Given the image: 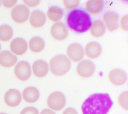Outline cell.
I'll list each match as a JSON object with an SVG mask.
<instances>
[{
	"label": "cell",
	"mask_w": 128,
	"mask_h": 114,
	"mask_svg": "<svg viewBox=\"0 0 128 114\" xmlns=\"http://www.w3.org/2000/svg\"><path fill=\"white\" fill-rule=\"evenodd\" d=\"M113 104L108 94H95L84 102L82 107V114H107Z\"/></svg>",
	"instance_id": "6da1fadb"
},
{
	"label": "cell",
	"mask_w": 128,
	"mask_h": 114,
	"mask_svg": "<svg viewBox=\"0 0 128 114\" xmlns=\"http://www.w3.org/2000/svg\"><path fill=\"white\" fill-rule=\"evenodd\" d=\"M66 22L70 30L78 34L86 32L92 25L90 16L82 9H76L69 12Z\"/></svg>",
	"instance_id": "7a4b0ae2"
},
{
	"label": "cell",
	"mask_w": 128,
	"mask_h": 114,
	"mask_svg": "<svg viewBox=\"0 0 128 114\" xmlns=\"http://www.w3.org/2000/svg\"><path fill=\"white\" fill-rule=\"evenodd\" d=\"M50 66L52 74L58 76L66 74L71 68L70 60L63 55H58L52 58L50 62Z\"/></svg>",
	"instance_id": "3957f363"
},
{
	"label": "cell",
	"mask_w": 128,
	"mask_h": 114,
	"mask_svg": "<svg viewBox=\"0 0 128 114\" xmlns=\"http://www.w3.org/2000/svg\"><path fill=\"white\" fill-rule=\"evenodd\" d=\"M47 102L50 109L55 111H60L65 107L66 100L65 96L62 92L56 91L50 95Z\"/></svg>",
	"instance_id": "277c9868"
},
{
	"label": "cell",
	"mask_w": 128,
	"mask_h": 114,
	"mask_svg": "<svg viewBox=\"0 0 128 114\" xmlns=\"http://www.w3.org/2000/svg\"><path fill=\"white\" fill-rule=\"evenodd\" d=\"M14 74L19 80L23 82L28 80L32 74L30 64L27 61L19 62L15 66Z\"/></svg>",
	"instance_id": "5b68a950"
},
{
	"label": "cell",
	"mask_w": 128,
	"mask_h": 114,
	"mask_svg": "<svg viewBox=\"0 0 128 114\" xmlns=\"http://www.w3.org/2000/svg\"><path fill=\"white\" fill-rule=\"evenodd\" d=\"M96 70L95 65L91 61L84 60L78 65L76 72L82 78H88L93 75Z\"/></svg>",
	"instance_id": "8992f818"
},
{
	"label": "cell",
	"mask_w": 128,
	"mask_h": 114,
	"mask_svg": "<svg viewBox=\"0 0 128 114\" xmlns=\"http://www.w3.org/2000/svg\"><path fill=\"white\" fill-rule=\"evenodd\" d=\"M30 11L24 6L20 5L12 10L11 16L13 21L18 24H22L27 22L29 18Z\"/></svg>",
	"instance_id": "52a82bcc"
},
{
	"label": "cell",
	"mask_w": 128,
	"mask_h": 114,
	"mask_svg": "<svg viewBox=\"0 0 128 114\" xmlns=\"http://www.w3.org/2000/svg\"><path fill=\"white\" fill-rule=\"evenodd\" d=\"M66 53L70 60L74 62L81 61L84 58L83 48L81 45L78 44H70L67 48Z\"/></svg>",
	"instance_id": "ba28073f"
},
{
	"label": "cell",
	"mask_w": 128,
	"mask_h": 114,
	"mask_svg": "<svg viewBox=\"0 0 128 114\" xmlns=\"http://www.w3.org/2000/svg\"><path fill=\"white\" fill-rule=\"evenodd\" d=\"M4 100L8 106L16 107L19 106L22 102V94L18 90L10 89L5 94Z\"/></svg>",
	"instance_id": "9c48e42d"
},
{
	"label": "cell",
	"mask_w": 128,
	"mask_h": 114,
	"mask_svg": "<svg viewBox=\"0 0 128 114\" xmlns=\"http://www.w3.org/2000/svg\"><path fill=\"white\" fill-rule=\"evenodd\" d=\"M50 32L52 38L58 41L64 40L68 36L67 28L61 22H58L53 25L51 28Z\"/></svg>",
	"instance_id": "30bf717a"
},
{
	"label": "cell",
	"mask_w": 128,
	"mask_h": 114,
	"mask_svg": "<svg viewBox=\"0 0 128 114\" xmlns=\"http://www.w3.org/2000/svg\"><path fill=\"white\" fill-rule=\"evenodd\" d=\"M108 78L110 82L116 86L124 84L127 80V75L123 71L120 69H114L109 74Z\"/></svg>",
	"instance_id": "8fae6325"
},
{
	"label": "cell",
	"mask_w": 128,
	"mask_h": 114,
	"mask_svg": "<svg viewBox=\"0 0 128 114\" xmlns=\"http://www.w3.org/2000/svg\"><path fill=\"white\" fill-rule=\"evenodd\" d=\"M103 20L108 30L114 32L118 30L119 16L116 13L112 12L106 13L103 16Z\"/></svg>",
	"instance_id": "7c38bea8"
},
{
	"label": "cell",
	"mask_w": 128,
	"mask_h": 114,
	"mask_svg": "<svg viewBox=\"0 0 128 114\" xmlns=\"http://www.w3.org/2000/svg\"><path fill=\"white\" fill-rule=\"evenodd\" d=\"M12 52L17 56L24 54L28 50L26 42L22 38H17L12 41L10 46Z\"/></svg>",
	"instance_id": "4fadbf2b"
},
{
	"label": "cell",
	"mask_w": 128,
	"mask_h": 114,
	"mask_svg": "<svg viewBox=\"0 0 128 114\" xmlns=\"http://www.w3.org/2000/svg\"><path fill=\"white\" fill-rule=\"evenodd\" d=\"M102 52L101 46L96 42H91L88 44L85 48V52L88 58L95 60L100 56Z\"/></svg>",
	"instance_id": "5bb4252c"
},
{
	"label": "cell",
	"mask_w": 128,
	"mask_h": 114,
	"mask_svg": "<svg viewBox=\"0 0 128 114\" xmlns=\"http://www.w3.org/2000/svg\"><path fill=\"white\" fill-rule=\"evenodd\" d=\"M33 72L38 78H43L47 74L49 71L48 64L41 60H36L32 65Z\"/></svg>",
	"instance_id": "9a60e30c"
},
{
	"label": "cell",
	"mask_w": 128,
	"mask_h": 114,
	"mask_svg": "<svg viewBox=\"0 0 128 114\" xmlns=\"http://www.w3.org/2000/svg\"><path fill=\"white\" fill-rule=\"evenodd\" d=\"M46 22L45 14L42 12L35 10L32 12L30 19V23L31 26L35 28H42Z\"/></svg>",
	"instance_id": "2e32d148"
},
{
	"label": "cell",
	"mask_w": 128,
	"mask_h": 114,
	"mask_svg": "<svg viewBox=\"0 0 128 114\" xmlns=\"http://www.w3.org/2000/svg\"><path fill=\"white\" fill-rule=\"evenodd\" d=\"M17 61V57L8 51H4L0 54V65L4 68L12 67Z\"/></svg>",
	"instance_id": "e0dca14e"
},
{
	"label": "cell",
	"mask_w": 128,
	"mask_h": 114,
	"mask_svg": "<svg viewBox=\"0 0 128 114\" xmlns=\"http://www.w3.org/2000/svg\"><path fill=\"white\" fill-rule=\"evenodd\" d=\"M40 94L38 89L34 87L30 86L26 88L22 93L24 100L30 104L35 103L40 98Z\"/></svg>",
	"instance_id": "ac0fdd59"
},
{
	"label": "cell",
	"mask_w": 128,
	"mask_h": 114,
	"mask_svg": "<svg viewBox=\"0 0 128 114\" xmlns=\"http://www.w3.org/2000/svg\"><path fill=\"white\" fill-rule=\"evenodd\" d=\"M104 6V2L100 0H88L86 4V10L92 15L100 14L103 10Z\"/></svg>",
	"instance_id": "d6986e66"
},
{
	"label": "cell",
	"mask_w": 128,
	"mask_h": 114,
	"mask_svg": "<svg viewBox=\"0 0 128 114\" xmlns=\"http://www.w3.org/2000/svg\"><path fill=\"white\" fill-rule=\"evenodd\" d=\"M105 32L104 24L102 22L98 20L94 22L90 28V36L94 38H101L104 35Z\"/></svg>",
	"instance_id": "ffe728a7"
},
{
	"label": "cell",
	"mask_w": 128,
	"mask_h": 114,
	"mask_svg": "<svg viewBox=\"0 0 128 114\" xmlns=\"http://www.w3.org/2000/svg\"><path fill=\"white\" fill-rule=\"evenodd\" d=\"M44 41L40 37L32 38L29 42V47L30 50L35 53H39L42 52L44 48Z\"/></svg>",
	"instance_id": "44dd1931"
},
{
	"label": "cell",
	"mask_w": 128,
	"mask_h": 114,
	"mask_svg": "<svg viewBox=\"0 0 128 114\" xmlns=\"http://www.w3.org/2000/svg\"><path fill=\"white\" fill-rule=\"evenodd\" d=\"M63 12L60 8L58 6H52L48 9L47 16L49 20L52 22H58L62 20Z\"/></svg>",
	"instance_id": "7402d4cb"
},
{
	"label": "cell",
	"mask_w": 128,
	"mask_h": 114,
	"mask_svg": "<svg viewBox=\"0 0 128 114\" xmlns=\"http://www.w3.org/2000/svg\"><path fill=\"white\" fill-rule=\"evenodd\" d=\"M14 35L12 28L7 25L0 26V41L3 42L9 41L12 38Z\"/></svg>",
	"instance_id": "603a6c76"
},
{
	"label": "cell",
	"mask_w": 128,
	"mask_h": 114,
	"mask_svg": "<svg viewBox=\"0 0 128 114\" xmlns=\"http://www.w3.org/2000/svg\"><path fill=\"white\" fill-rule=\"evenodd\" d=\"M128 92H124L120 95L118 100L121 108L124 110H128Z\"/></svg>",
	"instance_id": "cb8c5ba5"
},
{
	"label": "cell",
	"mask_w": 128,
	"mask_h": 114,
	"mask_svg": "<svg viewBox=\"0 0 128 114\" xmlns=\"http://www.w3.org/2000/svg\"><path fill=\"white\" fill-rule=\"evenodd\" d=\"M79 0H64L63 4L65 8L68 10H75L79 6Z\"/></svg>",
	"instance_id": "d4e9b609"
},
{
	"label": "cell",
	"mask_w": 128,
	"mask_h": 114,
	"mask_svg": "<svg viewBox=\"0 0 128 114\" xmlns=\"http://www.w3.org/2000/svg\"><path fill=\"white\" fill-rule=\"evenodd\" d=\"M128 16H124L120 20V28L121 30L124 32H127L128 31Z\"/></svg>",
	"instance_id": "484cf974"
},
{
	"label": "cell",
	"mask_w": 128,
	"mask_h": 114,
	"mask_svg": "<svg viewBox=\"0 0 128 114\" xmlns=\"http://www.w3.org/2000/svg\"><path fill=\"white\" fill-rule=\"evenodd\" d=\"M39 112L34 107H28L24 108L20 114H39Z\"/></svg>",
	"instance_id": "4316f807"
},
{
	"label": "cell",
	"mask_w": 128,
	"mask_h": 114,
	"mask_svg": "<svg viewBox=\"0 0 128 114\" xmlns=\"http://www.w3.org/2000/svg\"><path fill=\"white\" fill-rule=\"evenodd\" d=\"M40 2V0H23L24 4L30 8H36Z\"/></svg>",
	"instance_id": "83f0119b"
},
{
	"label": "cell",
	"mask_w": 128,
	"mask_h": 114,
	"mask_svg": "<svg viewBox=\"0 0 128 114\" xmlns=\"http://www.w3.org/2000/svg\"><path fill=\"white\" fill-rule=\"evenodd\" d=\"M17 2V0H4L2 3L3 6L5 8L10 9L14 6Z\"/></svg>",
	"instance_id": "f1b7e54d"
},
{
	"label": "cell",
	"mask_w": 128,
	"mask_h": 114,
	"mask_svg": "<svg viewBox=\"0 0 128 114\" xmlns=\"http://www.w3.org/2000/svg\"><path fill=\"white\" fill-rule=\"evenodd\" d=\"M63 114H78L77 111L72 108H68L66 109Z\"/></svg>",
	"instance_id": "f546056e"
},
{
	"label": "cell",
	"mask_w": 128,
	"mask_h": 114,
	"mask_svg": "<svg viewBox=\"0 0 128 114\" xmlns=\"http://www.w3.org/2000/svg\"><path fill=\"white\" fill-rule=\"evenodd\" d=\"M40 114H56L55 112L50 110L45 109L42 111Z\"/></svg>",
	"instance_id": "4dcf8cb0"
},
{
	"label": "cell",
	"mask_w": 128,
	"mask_h": 114,
	"mask_svg": "<svg viewBox=\"0 0 128 114\" xmlns=\"http://www.w3.org/2000/svg\"><path fill=\"white\" fill-rule=\"evenodd\" d=\"M1 44H0V51H1Z\"/></svg>",
	"instance_id": "1f68e13d"
},
{
	"label": "cell",
	"mask_w": 128,
	"mask_h": 114,
	"mask_svg": "<svg viewBox=\"0 0 128 114\" xmlns=\"http://www.w3.org/2000/svg\"><path fill=\"white\" fill-rule=\"evenodd\" d=\"M1 1H0V7L1 6Z\"/></svg>",
	"instance_id": "d6a6232c"
},
{
	"label": "cell",
	"mask_w": 128,
	"mask_h": 114,
	"mask_svg": "<svg viewBox=\"0 0 128 114\" xmlns=\"http://www.w3.org/2000/svg\"><path fill=\"white\" fill-rule=\"evenodd\" d=\"M0 114H7L5 113H0Z\"/></svg>",
	"instance_id": "836d02e7"
}]
</instances>
